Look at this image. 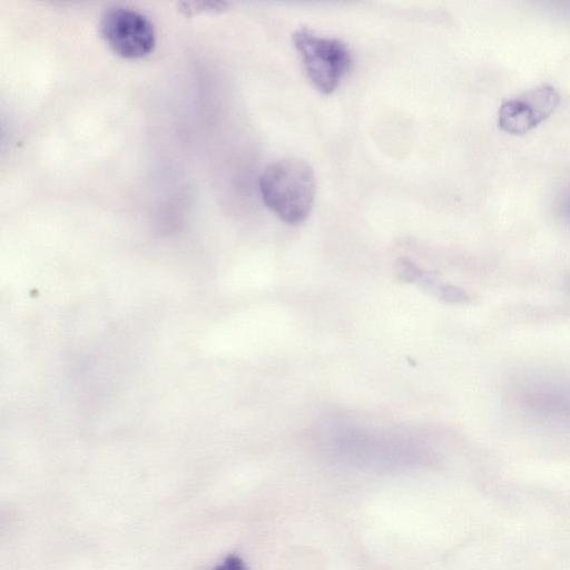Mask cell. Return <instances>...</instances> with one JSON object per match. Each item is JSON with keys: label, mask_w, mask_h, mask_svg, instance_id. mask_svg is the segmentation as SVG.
Masks as SVG:
<instances>
[{"label": "cell", "mask_w": 570, "mask_h": 570, "mask_svg": "<svg viewBox=\"0 0 570 570\" xmlns=\"http://www.w3.org/2000/svg\"><path fill=\"white\" fill-rule=\"evenodd\" d=\"M440 297L448 301H461L464 294L458 288L446 285L441 287Z\"/></svg>", "instance_id": "cell-9"}, {"label": "cell", "mask_w": 570, "mask_h": 570, "mask_svg": "<svg viewBox=\"0 0 570 570\" xmlns=\"http://www.w3.org/2000/svg\"><path fill=\"white\" fill-rule=\"evenodd\" d=\"M213 570H248L246 563L237 556H228Z\"/></svg>", "instance_id": "cell-8"}, {"label": "cell", "mask_w": 570, "mask_h": 570, "mask_svg": "<svg viewBox=\"0 0 570 570\" xmlns=\"http://www.w3.org/2000/svg\"><path fill=\"white\" fill-rule=\"evenodd\" d=\"M397 275H399V277L401 279H404V281H407V282H416L420 278H422L423 273L412 262H410L407 259H402L399 263Z\"/></svg>", "instance_id": "cell-6"}, {"label": "cell", "mask_w": 570, "mask_h": 570, "mask_svg": "<svg viewBox=\"0 0 570 570\" xmlns=\"http://www.w3.org/2000/svg\"><path fill=\"white\" fill-rule=\"evenodd\" d=\"M560 206L563 216L570 222V187L563 194Z\"/></svg>", "instance_id": "cell-10"}, {"label": "cell", "mask_w": 570, "mask_h": 570, "mask_svg": "<svg viewBox=\"0 0 570 570\" xmlns=\"http://www.w3.org/2000/svg\"><path fill=\"white\" fill-rule=\"evenodd\" d=\"M100 33L114 52L127 59L147 56L156 42L148 18L127 7L106 10L100 19Z\"/></svg>", "instance_id": "cell-3"}, {"label": "cell", "mask_w": 570, "mask_h": 570, "mask_svg": "<svg viewBox=\"0 0 570 570\" xmlns=\"http://www.w3.org/2000/svg\"><path fill=\"white\" fill-rule=\"evenodd\" d=\"M522 397L528 406L554 416L570 419V380L541 379L524 387Z\"/></svg>", "instance_id": "cell-5"}, {"label": "cell", "mask_w": 570, "mask_h": 570, "mask_svg": "<svg viewBox=\"0 0 570 570\" xmlns=\"http://www.w3.org/2000/svg\"><path fill=\"white\" fill-rule=\"evenodd\" d=\"M259 191L264 204L283 222L297 225L309 215L316 194L313 168L299 158H283L261 174Z\"/></svg>", "instance_id": "cell-1"}, {"label": "cell", "mask_w": 570, "mask_h": 570, "mask_svg": "<svg viewBox=\"0 0 570 570\" xmlns=\"http://www.w3.org/2000/svg\"><path fill=\"white\" fill-rule=\"evenodd\" d=\"M292 39L312 85L321 94H332L352 66V53L347 45L307 28L297 29Z\"/></svg>", "instance_id": "cell-2"}, {"label": "cell", "mask_w": 570, "mask_h": 570, "mask_svg": "<svg viewBox=\"0 0 570 570\" xmlns=\"http://www.w3.org/2000/svg\"><path fill=\"white\" fill-rule=\"evenodd\" d=\"M559 102L560 96L553 87L533 88L501 105L498 125L508 134H525L552 115Z\"/></svg>", "instance_id": "cell-4"}, {"label": "cell", "mask_w": 570, "mask_h": 570, "mask_svg": "<svg viewBox=\"0 0 570 570\" xmlns=\"http://www.w3.org/2000/svg\"><path fill=\"white\" fill-rule=\"evenodd\" d=\"M181 10L185 11V13H197L199 11H222L226 8L227 3L225 2H184Z\"/></svg>", "instance_id": "cell-7"}]
</instances>
